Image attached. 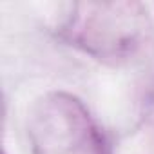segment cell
<instances>
[{
    "instance_id": "obj_3",
    "label": "cell",
    "mask_w": 154,
    "mask_h": 154,
    "mask_svg": "<svg viewBox=\"0 0 154 154\" xmlns=\"http://www.w3.org/2000/svg\"><path fill=\"white\" fill-rule=\"evenodd\" d=\"M107 154H154V96L143 102L136 122L114 138Z\"/></svg>"
},
{
    "instance_id": "obj_2",
    "label": "cell",
    "mask_w": 154,
    "mask_h": 154,
    "mask_svg": "<svg viewBox=\"0 0 154 154\" xmlns=\"http://www.w3.org/2000/svg\"><path fill=\"white\" fill-rule=\"evenodd\" d=\"M33 154H107L87 107L71 93L42 94L27 118Z\"/></svg>"
},
{
    "instance_id": "obj_1",
    "label": "cell",
    "mask_w": 154,
    "mask_h": 154,
    "mask_svg": "<svg viewBox=\"0 0 154 154\" xmlns=\"http://www.w3.org/2000/svg\"><path fill=\"white\" fill-rule=\"evenodd\" d=\"M67 45L109 65L136 58L152 35L147 6L140 2H76L56 26Z\"/></svg>"
}]
</instances>
